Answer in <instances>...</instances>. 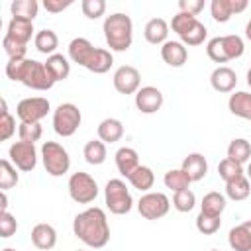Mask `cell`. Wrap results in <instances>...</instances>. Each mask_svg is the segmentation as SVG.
I'll list each match as a JSON object with an SVG mask.
<instances>
[{"mask_svg": "<svg viewBox=\"0 0 251 251\" xmlns=\"http://www.w3.org/2000/svg\"><path fill=\"white\" fill-rule=\"evenodd\" d=\"M73 233L88 247L102 249L110 241V226L102 208H86L73 220Z\"/></svg>", "mask_w": 251, "mask_h": 251, "instance_id": "cell-1", "label": "cell"}, {"mask_svg": "<svg viewBox=\"0 0 251 251\" xmlns=\"http://www.w3.org/2000/svg\"><path fill=\"white\" fill-rule=\"evenodd\" d=\"M6 76L10 80L22 82L24 86H27L31 90H41V92L53 88V84H55L45 63L35 61V59H8Z\"/></svg>", "mask_w": 251, "mask_h": 251, "instance_id": "cell-2", "label": "cell"}, {"mask_svg": "<svg viewBox=\"0 0 251 251\" xmlns=\"http://www.w3.org/2000/svg\"><path fill=\"white\" fill-rule=\"evenodd\" d=\"M102 31L110 51H118V53L127 51L133 43V22L124 12H114L106 16Z\"/></svg>", "mask_w": 251, "mask_h": 251, "instance_id": "cell-3", "label": "cell"}, {"mask_svg": "<svg viewBox=\"0 0 251 251\" xmlns=\"http://www.w3.org/2000/svg\"><path fill=\"white\" fill-rule=\"evenodd\" d=\"M243 51H245V43L235 33L218 35L206 43V53L214 63H227L231 59H239Z\"/></svg>", "mask_w": 251, "mask_h": 251, "instance_id": "cell-4", "label": "cell"}, {"mask_svg": "<svg viewBox=\"0 0 251 251\" xmlns=\"http://www.w3.org/2000/svg\"><path fill=\"white\" fill-rule=\"evenodd\" d=\"M104 202H106V208L116 216H124L127 212H131V208H133L131 192H129V188L126 186V182L122 178H110L106 182Z\"/></svg>", "mask_w": 251, "mask_h": 251, "instance_id": "cell-5", "label": "cell"}, {"mask_svg": "<svg viewBox=\"0 0 251 251\" xmlns=\"http://www.w3.org/2000/svg\"><path fill=\"white\" fill-rule=\"evenodd\" d=\"M41 161H43L47 175L51 176H63L71 169L69 151L57 141H45L41 145Z\"/></svg>", "mask_w": 251, "mask_h": 251, "instance_id": "cell-6", "label": "cell"}, {"mask_svg": "<svg viewBox=\"0 0 251 251\" xmlns=\"http://www.w3.org/2000/svg\"><path fill=\"white\" fill-rule=\"evenodd\" d=\"M80 122H82V114L78 106L73 102H63L53 112V129L61 137L75 135L76 129L80 127Z\"/></svg>", "mask_w": 251, "mask_h": 251, "instance_id": "cell-7", "label": "cell"}, {"mask_svg": "<svg viewBox=\"0 0 251 251\" xmlns=\"http://www.w3.org/2000/svg\"><path fill=\"white\" fill-rule=\"evenodd\" d=\"M67 188H69L71 200H75L76 204H90L98 196V182L94 180V176L82 171H76L69 176Z\"/></svg>", "mask_w": 251, "mask_h": 251, "instance_id": "cell-8", "label": "cell"}, {"mask_svg": "<svg viewBox=\"0 0 251 251\" xmlns=\"http://www.w3.org/2000/svg\"><path fill=\"white\" fill-rule=\"evenodd\" d=\"M51 110V104L47 98L43 96H29L18 102L16 106V116L20 118V122L25 124H39Z\"/></svg>", "mask_w": 251, "mask_h": 251, "instance_id": "cell-9", "label": "cell"}, {"mask_svg": "<svg viewBox=\"0 0 251 251\" xmlns=\"http://www.w3.org/2000/svg\"><path fill=\"white\" fill-rule=\"evenodd\" d=\"M137 210L145 220H161L171 210V200L165 192H145L139 202Z\"/></svg>", "mask_w": 251, "mask_h": 251, "instance_id": "cell-10", "label": "cell"}, {"mask_svg": "<svg viewBox=\"0 0 251 251\" xmlns=\"http://www.w3.org/2000/svg\"><path fill=\"white\" fill-rule=\"evenodd\" d=\"M8 157L12 165L22 173H31L37 165V149L35 143L27 141H14L8 149Z\"/></svg>", "mask_w": 251, "mask_h": 251, "instance_id": "cell-11", "label": "cell"}, {"mask_svg": "<svg viewBox=\"0 0 251 251\" xmlns=\"http://www.w3.org/2000/svg\"><path fill=\"white\" fill-rule=\"evenodd\" d=\"M112 82L120 94H135L141 88V75L133 65H122L116 69Z\"/></svg>", "mask_w": 251, "mask_h": 251, "instance_id": "cell-12", "label": "cell"}, {"mask_svg": "<svg viewBox=\"0 0 251 251\" xmlns=\"http://www.w3.org/2000/svg\"><path fill=\"white\" fill-rule=\"evenodd\" d=\"M163 106V92L157 86H141L135 92V108L141 114H155Z\"/></svg>", "mask_w": 251, "mask_h": 251, "instance_id": "cell-13", "label": "cell"}, {"mask_svg": "<svg viewBox=\"0 0 251 251\" xmlns=\"http://www.w3.org/2000/svg\"><path fill=\"white\" fill-rule=\"evenodd\" d=\"M96 53V47L86 39V37H75L71 43H69V59L80 67H88L92 57Z\"/></svg>", "mask_w": 251, "mask_h": 251, "instance_id": "cell-14", "label": "cell"}, {"mask_svg": "<svg viewBox=\"0 0 251 251\" xmlns=\"http://www.w3.org/2000/svg\"><path fill=\"white\" fill-rule=\"evenodd\" d=\"M210 84L216 92H231L237 84V75L231 67H226V65H220L212 71L210 75Z\"/></svg>", "mask_w": 251, "mask_h": 251, "instance_id": "cell-15", "label": "cell"}, {"mask_svg": "<svg viewBox=\"0 0 251 251\" xmlns=\"http://www.w3.org/2000/svg\"><path fill=\"white\" fill-rule=\"evenodd\" d=\"M31 243L39 251H49L57 245V231L51 224H35L31 229Z\"/></svg>", "mask_w": 251, "mask_h": 251, "instance_id": "cell-16", "label": "cell"}, {"mask_svg": "<svg viewBox=\"0 0 251 251\" xmlns=\"http://www.w3.org/2000/svg\"><path fill=\"white\" fill-rule=\"evenodd\" d=\"M161 59L169 65V67H182L188 61V49L184 43L180 41H167L161 47Z\"/></svg>", "mask_w": 251, "mask_h": 251, "instance_id": "cell-17", "label": "cell"}, {"mask_svg": "<svg viewBox=\"0 0 251 251\" xmlns=\"http://www.w3.org/2000/svg\"><path fill=\"white\" fill-rule=\"evenodd\" d=\"M180 169L190 176L192 182H198L206 176L208 173V161L202 153H188L184 159H182V165Z\"/></svg>", "mask_w": 251, "mask_h": 251, "instance_id": "cell-18", "label": "cell"}, {"mask_svg": "<svg viewBox=\"0 0 251 251\" xmlns=\"http://www.w3.org/2000/svg\"><path fill=\"white\" fill-rule=\"evenodd\" d=\"M169 24L163 20V18H151L147 24H145V29H143V37L147 43L151 45H163L167 43L169 39Z\"/></svg>", "mask_w": 251, "mask_h": 251, "instance_id": "cell-19", "label": "cell"}, {"mask_svg": "<svg viewBox=\"0 0 251 251\" xmlns=\"http://www.w3.org/2000/svg\"><path fill=\"white\" fill-rule=\"evenodd\" d=\"M116 159V167H118V173L122 176H129L137 167H139V153L133 149V147H120L114 155Z\"/></svg>", "mask_w": 251, "mask_h": 251, "instance_id": "cell-20", "label": "cell"}, {"mask_svg": "<svg viewBox=\"0 0 251 251\" xmlns=\"http://www.w3.org/2000/svg\"><path fill=\"white\" fill-rule=\"evenodd\" d=\"M33 31H35L33 29V22L24 20V18H12L10 24H8L6 35L12 37V39H16V41H20V43H24V45H27V41L31 37H35Z\"/></svg>", "mask_w": 251, "mask_h": 251, "instance_id": "cell-21", "label": "cell"}, {"mask_svg": "<svg viewBox=\"0 0 251 251\" xmlns=\"http://www.w3.org/2000/svg\"><path fill=\"white\" fill-rule=\"evenodd\" d=\"M227 108H229V112H231L233 116L251 122V92L237 90V92L229 94Z\"/></svg>", "mask_w": 251, "mask_h": 251, "instance_id": "cell-22", "label": "cell"}, {"mask_svg": "<svg viewBox=\"0 0 251 251\" xmlns=\"http://www.w3.org/2000/svg\"><path fill=\"white\" fill-rule=\"evenodd\" d=\"M98 139L104 143H116L124 137V124L118 118H106L98 124Z\"/></svg>", "mask_w": 251, "mask_h": 251, "instance_id": "cell-23", "label": "cell"}, {"mask_svg": "<svg viewBox=\"0 0 251 251\" xmlns=\"http://www.w3.org/2000/svg\"><path fill=\"white\" fill-rule=\"evenodd\" d=\"M45 67H47V71H49V75L53 76L55 82L65 80V78L71 75V63H69V59H67L65 55H61V53L49 55L47 61H45Z\"/></svg>", "mask_w": 251, "mask_h": 251, "instance_id": "cell-24", "label": "cell"}, {"mask_svg": "<svg viewBox=\"0 0 251 251\" xmlns=\"http://www.w3.org/2000/svg\"><path fill=\"white\" fill-rule=\"evenodd\" d=\"M227 243L233 251H251V231L245 224H239L229 229Z\"/></svg>", "mask_w": 251, "mask_h": 251, "instance_id": "cell-25", "label": "cell"}, {"mask_svg": "<svg viewBox=\"0 0 251 251\" xmlns=\"http://www.w3.org/2000/svg\"><path fill=\"white\" fill-rule=\"evenodd\" d=\"M33 45L39 53L43 55H55L57 53V47H59V37L53 29H39L33 37Z\"/></svg>", "mask_w": 251, "mask_h": 251, "instance_id": "cell-26", "label": "cell"}, {"mask_svg": "<svg viewBox=\"0 0 251 251\" xmlns=\"http://www.w3.org/2000/svg\"><path fill=\"white\" fill-rule=\"evenodd\" d=\"M127 180H129V184H131L133 188H137L139 192H149V190L153 188V184H155V175H153V171H151L149 167L139 165V167L127 176Z\"/></svg>", "mask_w": 251, "mask_h": 251, "instance_id": "cell-27", "label": "cell"}, {"mask_svg": "<svg viewBox=\"0 0 251 251\" xmlns=\"http://www.w3.org/2000/svg\"><path fill=\"white\" fill-rule=\"evenodd\" d=\"M249 194H251V182H249V178L245 175L239 176V178H235V180L226 182V196L229 200L241 202V200H247Z\"/></svg>", "mask_w": 251, "mask_h": 251, "instance_id": "cell-28", "label": "cell"}, {"mask_svg": "<svg viewBox=\"0 0 251 251\" xmlns=\"http://www.w3.org/2000/svg\"><path fill=\"white\" fill-rule=\"evenodd\" d=\"M82 155H84V161L88 165H102L108 157V151H106V143L100 141V139H90L84 149H82Z\"/></svg>", "mask_w": 251, "mask_h": 251, "instance_id": "cell-29", "label": "cell"}, {"mask_svg": "<svg viewBox=\"0 0 251 251\" xmlns=\"http://www.w3.org/2000/svg\"><path fill=\"white\" fill-rule=\"evenodd\" d=\"M227 159H231V161H235L239 165L247 163L251 159V143L247 139H243V137L231 139L229 145H227Z\"/></svg>", "mask_w": 251, "mask_h": 251, "instance_id": "cell-30", "label": "cell"}, {"mask_svg": "<svg viewBox=\"0 0 251 251\" xmlns=\"http://www.w3.org/2000/svg\"><path fill=\"white\" fill-rule=\"evenodd\" d=\"M163 182H165V186H167L169 190L180 192V190L190 188V182H192V180H190V176H188L182 169H171V171L165 173Z\"/></svg>", "mask_w": 251, "mask_h": 251, "instance_id": "cell-31", "label": "cell"}, {"mask_svg": "<svg viewBox=\"0 0 251 251\" xmlns=\"http://www.w3.org/2000/svg\"><path fill=\"white\" fill-rule=\"evenodd\" d=\"M226 210V196L212 190L208 194H204L202 204H200V212L208 214V216H222V212Z\"/></svg>", "mask_w": 251, "mask_h": 251, "instance_id": "cell-32", "label": "cell"}, {"mask_svg": "<svg viewBox=\"0 0 251 251\" xmlns=\"http://www.w3.org/2000/svg\"><path fill=\"white\" fill-rule=\"evenodd\" d=\"M10 12H12V18H24L33 22L39 12V4L35 0H14L10 6Z\"/></svg>", "mask_w": 251, "mask_h": 251, "instance_id": "cell-33", "label": "cell"}, {"mask_svg": "<svg viewBox=\"0 0 251 251\" xmlns=\"http://www.w3.org/2000/svg\"><path fill=\"white\" fill-rule=\"evenodd\" d=\"M206 35H208L206 25H204L200 20H196V22H194L182 35H178V37H180V43H184V45H188V47H196V45H202V43H204Z\"/></svg>", "mask_w": 251, "mask_h": 251, "instance_id": "cell-34", "label": "cell"}, {"mask_svg": "<svg viewBox=\"0 0 251 251\" xmlns=\"http://www.w3.org/2000/svg\"><path fill=\"white\" fill-rule=\"evenodd\" d=\"M112 65H114L112 53H110L108 49L96 47V53H94V57H92V61H90V65H88L86 69H88L90 73H94V75H104V73L110 71Z\"/></svg>", "mask_w": 251, "mask_h": 251, "instance_id": "cell-35", "label": "cell"}, {"mask_svg": "<svg viewBox=\"0 0 251 251\" xmlns=\"http://www.w3.org/2000/svg\"><path fill=\"white\" fill-rule=\"evenodd\" d=\"M210 14H212V20L218 24L229 22V18L235 14L233 12V0H212L210 2Z\"/></svg>", "mask_w": 251, "mask_h": 251, "instance_id": "cell-36", "label": "cell"}, {"mask_svg": "<svg viewBox=\"0 0 251 251\" xmlns=\"http://www.w3.org/2000/svg\"><path fill=\"white\" fill-rule=\"evenodd\" d=\"M18 182H20L18 169L12 165V161L2 159V161H0V188L6 192V190H10V188H14Z\"/></svg>", "mask_w": 251, "mask_h": 251, "instance_id": "cell-37", "label": "cell"}, {"mask_svg": "<svg viewBox=\"0 0 251 251\" xmlns=\"http://www.w3.org/2000/svg\"><path fill=\"white\" fill-rule=\"evenodd\" d=\"M218 175H220V178L224 182H229V180H235V178L243 176L245 171H243V165H239V163H235V161H231V159L226 157L218 165Z\"/></svg>", "mask_w": 251, "mask_h": 251, "instance_id": "cell-38", "label": "cell"}, {"mask_svg": "<svg viewBox=\"0 0 251 251\" xmlns=\"http://www.w3.org/2000/svg\"><path fill=\"white\" fill-rule=\"evenodd\" d=\"M16 133V118L8 112V104L2 98V112H0V139L8 141Z\"/></svg>", "mask_w": 251, "mask_h": 251, "instance_id": "cell-39", "label": "cell"}, {"mask_svg": "<svg viewBox=\"0 0 251 251\" xmlns=\"http://www.w3.org/2000/svg\"><path fill=\"white\" fill-rule=\"evenodd\" d=\"M222 227V216H208L204 212H200L196 216V229L204 235H212Z\"/></svg>", "mask_w": 251, "mask_h": 251, "instance_id": "cell-40", "label": "cell"}, {"mask_svg": "<svg viewBox=\"0 0 251 251\" xmlns=\"http://www.w3.org/2000/svg\"><path fill=\"white\" fill-rule=\"evenodd\" d=\"M194 206H196V196H194V192L190 188L180 190V192H175V196H173V208L176 212H182L184 214V212H190Z\"/></svg>", "mask_w": 251, "mask_h": 251, "instance_id": "cell-41", "label": "cell"}, {"mask_svg": "<svg viewBox=\"0 0 251 251\" xmlns=\"http://www.w3.org/2000/svg\"><path fill=\"white\" fill-rule=\"evenodd\" d=\"M18 135H20V141L35 143V141L41 139V135H43V127H41V124H25V122H20Z\"/></svg>", "mask_w": 251, "mask_h": 251, "instance_id": "cell-42", "label": "cell"}, {"mask_svg": "<svg viewBox=\"0 0 251 251\" xmlns=\"http://www.w3.org/2000/svg\"><path fill=\"white\" fill-rule=\"evenodd\" d=\"M80 10L88 20H98L106 12V2L104 0H82Z\"/></svg>", "mask_w": 251, "mask_h": 251, "instance_id": "cell-43", "label": "cell"}, {"mask_svg": "<svg viewBox=\"0 0 251 251\" xmlns=\"http://www.w3.org/2000/svg\"><path fill=\"white\" fill-rule=\"evenodd\" d=\"M198 18L196 16H190V14H184V12H176L175 16H173V20H171V29L176 33V35H182L194 22H196Z\"/></svg>", "mask_w": 251, "mask_h": 251, "instance_id": "cell-44", "label": "cell"}, {"mask_svg": "<svg viewBox=\"0 0 251 251\" xmlns=\"http://www.w3.org/2000/svg\"><path fill=\"white\" fill-rule=\"evenodd\" d=\"M2 47H4V51H6V55H8V59H25V49H27V45H24V43H20V41H16V39L4 35Z\"/></svg>", "mask_w": 251, "mask_h": 251, "instance_id": "cell-45", "label": "cell"}, {"mask_svg": "<svg viewBox=\"0 0 251 251\" xmlns=\"http://www.w3.org/2000/svg\"><path fill=\"white\" fill-rule=\"evenodd\" d=\"M18 231V220L10 214V212H2L0 214V237L8 239Z\"/></svg>", "mask_w": 251, "mask_h": 251, "instance_id": "cell-46", "label": "cell"}, {"mask_svg": "<svg viewBox=\"0 0 251 251\" xmlns=\"http://www.w3.org/2000/svg\"><path fill=\"white\" fill-rule=\"evenodd\" d=\"M204 10V0H178V12L198 16Z\"/></svg>", "mask_w": 251, "mask_h": 251, "instance_id": "cell-47", "label": "cell"}, {"mask_svg": "<svg viewBox=\"0 0 251 251\" xmlns=\"http://www.w3.org/2000/svg\"><path fill=\"white\" fill-rule=\"evenodd\" d=\"M69 6H73V0H43V8L49 14H59V12L67 10Z\"/></svg>", "mask_w": 251, "mask_h": 251, "instance_id": "cell-48", "label": "cell"}, {"mask_svg": "<svg viewBox=\"0 0 251 251\" xmlns=\"http://www.w3.org/2000/svg\"><path fill=\"white\" fill-rule=\"evenodd\" d=\"M2 212H8V196H6V192L2 190V194H0V214Z\"/></svg>", "mask_w": 251, "mask_h": 251, "instance_id": "cell-49", "label": "cell"}, {"mask_svg": "<svg viewBox=\"0 0 251 251\" xmlns=\"http://www.w3.org/2000/svg\"><path fill=\"white\" fill-rule=\"evenodd\" d=\"M245 37L251 41V20L247 22V25H245Z\"/></svg>", "mask_w": 251, "mask_h": 251, "instance_id": "cell-50", "label": "cell"}, {"mask_svg": "<svg viewBox=\"0 0 251 251\" xmlns=\"http://www.w3.org/2000/svg\"><path fill=\"white\" fill-rule=\"evenodd\" d=\"M245 176L249 178V182H251V161H249V165H247V171H245Z\"/></svg>", "mask_w": 251, "mask_h": 251, "instance_id": "cell-51", "label": "cell"}, {"mask_svg": "<svg viewBox=\"0 0 251 251\" xmlns=\"http://www.w3.org/2000/svg\"><path fill=\"white\" fill-rule=\"evenodd\" d=\"M247 84H249V88H251V69L247 71Z\"/></svg>", "mask_w": 251, "mask_h": 251, "instance_id": "cell-52", "label": "cell"}, {"mask_svg": "<svg viewBox=\"0 0 251 251\" xmlns=\"http://www.w3.org/2000/svg\"><path fill=\"white\" fill-rule=\"evenodd\" d=\"M243 224H245V226H247V227H249V231H251V220H245V222H243Z\"/></svg>", "mask_w": 251, "mask_h": 251, "instance_id": "cell-53", "label": "cell"}, {"mask_svg": "<svg viewBox=\"0 0 251 251\" xmlns=\"http://www.w3.org/2000/svg\"><path fill=\"white\" fill-rule=\"evenodd\" d=\"M2 251H16V249H12V247H6V249H2Z\"/></svg>", "mask_w": 251, "mask_h": 251, "instance_id": "cell-54", "label": "cell"}, {"mask_svg": "<svg viewBox=\"0 0 251 251\" xmlns=\"http://www.w3.org/2000/svg\"><path fill=\"white\" fill-rule=\"evenodd\" d=\"M210 251H218V249H210Z\"/></svg>", "mask_w": 251, "mask_h": 251, "instance_id": "cell-55", "label": "cell"}, {"mask_svg": "<svg viewBox=\"0 0 251 251\" xmlns=\"http://www.w3.org/2000/svg\"><path fill=\"white\" fill-rule=\"evenodd\" d=\"M78 251H84V249H78Z\"/></svg>", "mask_w": 251, "mask_h": 251, "instance_id": "cell-56", "label": "cell"}]
</instances>
